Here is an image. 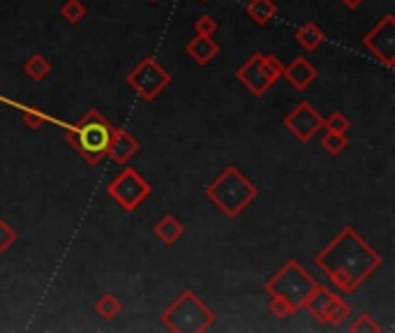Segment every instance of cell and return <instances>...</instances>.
Returning a JSON list of instances; mask_svg holds the SVG:
<instances>
[{"instance_id": "26", "label": "cell", "mask_w": 395, "mask_h": 333, "mask_svg": "<svg viewBox=\"0 0 395 333\" xmlns=\"http://www.w3.org/2000/svg\"><path fill=\"white\" fill-rule=\"evenodd\" d=\"M268 308H271V313L275 315L277 320H284V317H289V315H293V308L289 303H284L282 298H275V296H271V303H268Z\"/></svg>"}, {"instance_id": "12", "label": "cell", "mask_w": 395, "mask_h": 333, "mask_svg": "<svg viewBox=\"0 0 395 333\" xmlns=\"http://www.w3.org/2000/svg\"><path fill=\"white\" fill-rule=\"evenodd\" d=\"M139 141L134 139L128 130L123 128H114V135H111V144H109V160L125 166L134 155L139 153Z\"/></svg>"}, {"instance_id": "10", "label": "cell", "mask_w": 395, "mask_h": 333, "mask_svg": "<svg viewBox=\"0 0 395 333\" xmlns=\"http://www.w3.org/2000/svg\"><path fill=\"white\" fill-rule=\"evenodd\" d=\"M363 47L386 68H395V14H384L377 26L365 32Z\"/></svg>"}, {"instance_id": "24", "label": "cell", "mask_w": 395, "mask_h": 333, "mask_svg": "<svg viewBox=\"0 0 395 333\" xmlns=\"http://www.w3.org/2000/svg\"><path fill=\"white\" fill-rule=\"evenodd\" d=\"M16 238H19V234L12 224L7 220H0V253H7L16 243Z\"/></svg>"}, {"instance_id": "23", "label": "cell", "mask_w": 395, "mask_h": 333, "mask_svg": "<svg viewBox=\"0 0 395 333\" xmlns=\"http://www.w3.org/2000/svg\"><path fill=\"white\" fill-rule=\"evenodd\" d=\"M322 130H329V132H342V135H347L351 130V121L344 116L342 111H333L329 119H324Z\"/></svg>"}, {"instance_id": "5", "label": "cell", "mask_w": 395, "mask_h": 333, "mask_svg": "<svg viewBox=\"0 0 395 333\" xmlns=\"http://www.w3.org/2000/svg\"><path fill=\"white\" fill-rule=\"evenodd\" d=\"M317 285H319V280L305 269V266H300L298 260H289L280 271L273 273V276L266 280V294L282 298L284 303H289L293 308V313H298L305 308L308 298L312 296Z\"/></svg>"}, {"instance_id": "27", "label": "cell", "mask_w": 395, "mask_h": 333, "mask_svg": "<svg viewBox=\"0 0 395 333\" xmlns=\"http://www.w3.org/2000/svg\"><path fill=\"white\" fill-rule=\"evenodd\" d=\"M21 119H23V123H26L30 130H40L42 125H44V119H42V116H37V114H30V111L23 114Z\"/></svg>"}, {"instance_id": "6", "label": "cell", "mask_w": 395, "mask_h": 333, "mask_svg": "<svg viewBox=\"0 0 395 333\" xmlns=\"http://www.w3.org/2000/svg\"><path fill=\"white\" fill-rule=\"evenodd\" d=\"M282 72H284V65L280 63V58L273 54L257 52V54H252L243 65H238L236 79L255 97H262L282 79Z\"/></svg>"}, {"instance_id": "20", "label": "cell", "mask_w": 395, "mask_h": 333, "mask_svg": "<svg viewBox=\"0 0 395 333\" xmlns=\"http://www.w3.org/2000/svg\"><path fill=\"white\" fill-rule=\"evenodd\" d=\"M86 14H88V7L83 0H65V3L61 5V16L67 23H72V26L81 23L83 19H86Z\"/></svg>"}, {"instance_id": "1", "label": "cell", "mask_w": 395, "mask_h": 333, "mask_svg": "<svg viewBox=\"0 0 395 333\" xmlns=\"http://www.w3.org/2000/svg\"><path fill=\"white\" fill-rule=\"evenodd\" d=\"M384 264V257L358 234L354 227H344L331 243L315 255V266L344 294L356 291Z\"/></svg>"}, {"instance_id": "21", "label": "cell", "mask_w": 395, "mask_h": 333, "mask_svg": "<svg viewBox=\"0 0 395 333\" xmlns=\"http://www.w3.org/2000/svg\"><path fill=\"white\" fill-rule=\"evenodd\" d=\"M347 146H349V139H347V135H342V132L326 130V135L322 137V148L333 157H338L342 151H347Z\"/></svg>"}, {"instance_id": "22", "label": "cell", "mask_w": 395, "mask_h": 333, "mask_svg": "<svg viewBox=\"0 0 395 333\" xmlns=\"http://www.w3.org/2000/svg\"><path fill=\"white\" fill-rule=\"evenodd\" d=\"M349 331L351 333H382L384 327L379 322H375L372 317H370L367 313H363V315H358V317L349 324Z\"/></svg>"}, {"instance_id": "28", "label": "cell", "mask_w": 395, "mask_h": 333, "mask_svg": "<svg viewBox=\"0 0 395 333\" xmlns=\"http://www.w3.org/2000/svg\"><path fill=\"white\" fill-rule=\"evenodd\" d=\"M342 3H344V5H347V7H349V10H358V7H360V5H363V3H365V0H342Z\"/></svg>"}, {"instance_id": "14", "label": "cell", "mask_w": 395, "mask_h": 333, "mask_svg": "<svg viewBox=\"0 0 395 333\" xmlns=\"http://www.w3.org/2000/svg\"><path fill=\"white\" fill-rule=\"evenodd\" d=\"M185 54H188L197 65H208L215 61V56L220 54V44L213 40V35H195L185 44Z\"/></svg>"}, {"instance_id": "19", "label": "cell", "mask_w": 395, "mask_h": 333, "mask_svg": "<svg viewBox=\"0 0 395 333\" xmlns=\"http://www.w3.org/2000/svg\"><path fill=\"white\" fill-rule=\"evenodd\" d=\"M92 310H95L97 317L111 322L114 317H119V315H121L123 305H121V301H119V296L111 294V291H107V294L97 296V301H95V305H92Z\"/></svg>"}, {"instance_id": "30", "label": "cell", "mask_w": 395, "mask_h": 333, "mask_svg": "<svg viewBox=\"0 0 395 333\" xmlns=\"http://www.w3.org/2000/svg\"><path fill=\"white\" fill-rule=\"evenodd\" d=\"M204 3H208V0H204Z\"/></svg>"}, {"instance_id": "25", "label": "cell", "mask_w": 395, "mask_h": 333, "mask_svg": "<svg viewBox=\"0 0 395 333\" xmlns=\"http://www.w3.org/2000/svg\"><path fill=\"white\" fill-rule=\"evenodd\" d=\"M217 30V21L213 19L211 14H201L199 19L195 21V32L197 35H213Z\"/></svg>"}, {"instance_id": "4", "label": "cell", "mask_w": 395, "mask_h": 333, "mask_svg": "<svg viewBox=\"0 0 395 333\" xmlns=\"http://www.w3.org/2000/svg\"><path fill=\"white\" fill-rule=\"evenodd\" d=\"M159 320L169 331L176 333H204L217 322V315L211 305L204 303L195 289H183L159 315Z\"/></svg>"}, {"instance_id": "17", "label": "cell", "mask_w": 395, "mask_h": 333, "mask_svg": "<svg viewBox=\"0 0 395 333\" xmlns=\"http://www.w3.org/2000/svg\"><path fill=\"white\" fill-rule=\"evenodd\" d=\"M324 40H326L324 30L319 28L315 21H308L305 26H300L296 30V44L303 47L305 52H315V49H319L324 44Z\"/></svg>"}, {"instance_id": "16", "label": "cell", "mask_w": 395, "mask_h": 333, "mask_svg": "<svg viewBox=\"0 0 395 333\" xmlns=\"http://www.w3.org/2000/svg\"><path fill=\"white\" fill-rule=\"evenodd\" d=\"M243 10H245V14L255 23H259V26H264V23L273 21L277 16V5L273 3V0H250Z\"/></svg>"}, {"instance_id": "29", "label": "cell", "mask_w": 395, "mask_h": 333, "mask_svg": "<svg viewBox=\"0 0 395 333\" xmlns=\"http://www.w3.org/2000/svg\"><path fill=\"white\" fill-rule=\"evenodd\" d=\"M150 3H157V0H150Z\"/></svg>"}, {"instance_id": "2", "label": "cell", "mask_w": 395, "mask_h": 333, "mask_svg": "<svg viewBox=\"0 0 395 333\" xmlns=\"http://www.w3.org/2000/svg\"><path fill=\"white\" fill-rule=\"evenodd\" d=\"M204 195L208 202H213L220 208L226 218L233 220L259 197V190L236 164H229L220 176L204 190Z\"/></svg>"}, {"instance_id": "15", "label": "cell", "mask_w": 395, "mask_h": 333, "mask_svg": "<svg viewBox=\"0 0 395 333\" xmlns=\"http://www.w3.org/2000/svg\"><path fill=\"white\" fill-rule=\"evenodd\" d=\"M153 234L155 238L162 241L164 246H174V243H178V241L183 238L185 234V224L176 218V215L171 213H166L164 218H159L155 224H153Z\"/></svg>"}, {"instance_id": "7", "label": "cell", "mask_w": 395, "mask_h": 333, "mask_svg": "<svg viewBox=\"0 0 395 333\" xmlns=\"http://www.w3.org/2000/svg\"><path fill=\"white\" fill-rule=\"evenodd\" d=\"M150 193H153L150 183L141 176L137 169H132V166H125L107 188V195L111 197L125 213L137 211V208L150 197Z\"/></svg>"}, {"instance_id": "9", "label": "cell", "mask_w": 395, "mask_h": 333, "mask_svg": "<svg viewBox=\"0 0 395 333\" xmlns=\"http://www.w3.org/2000/svg\"><path fill=\"white\" fill-rule=\"evenodd\" d=\"M305 310H310V315H312L317 322L326 324V327H340V324L351 315L349 303L344 301L340 294H335V291H331L326 285H322V282H319L317 289L312 291V296L308 298Z\"/></svg>"}, {"instance_id": "3", "label": "cell", "mask_w": 395, "mask_h": 333, "mask_svg": "<svg viewBox=\"0 0 395 333\" xmlns=\"http://www.w3.org/2000/svg\"><path fill=\"white\" fill-rule=\"evenodd\" d=\"M114 125L99 109H88L83 119L65 132V139L88 164H99L109 155Z\"/></svg>"}, {"instance_id": "11", "label": "cell", "mask_w": 395, "mask_h": 333, "mask_svg": "<svg viewBox=\"0 0 395 333\" xmlns=\"http://www.w3.org/2000/svg\"><path fill=\"white\" fill-rule=\"evenodd\" d=\"M282 123L293 135V139L300 141V144H308V141H312L317 137V132H322L324 116L319 114L308 99H303V102H298L287 116H284Z\"/></svg>"}, {"instance_id": "13", "label": "cell", "mask_w": 395, "mask_h": 333, "mask_svg": "<svg viewBox=\"0 0 395 333\" xmlns=\"http://www.w3.org/2000/svg\"><path fill=\"white\" fill-rule=\"evenodd\" d=\"M282 77L287 79L296 90H308L317 81V68L308 61V58L298 56V58H293L287 68H284Z\"/></svg>"}, {"instance_id": "18", "label": "cell", "mask_w": 395, "mask_h": 333, "mask_svg": "<svg viewBox=\"0 0 395 333\" xmlns=\"http://www.w3.org/2000/svg\"><path fill=\"white\" fill-rule=\"evenodd\" d=\"M54 65L44 54H32L26 63H23V74L32 81H44L51 74Z\"/></svg>"}, {"instance_id": "8", "label": "cell", "mask_w": 395, "mask_h": 333, "mask_svg": "<svg viewBox=\"0 0 395 333\" xmlns=\"http://www.w3.org/2000/svg\"><path fill=\"white\" fill-rule=\"evenodd\" d=\"M128 86L137 93L141 99H146V102H153V99L162 93V90L171 83V74L166 72L162 65H159L155 58H144L137 68H132L128 72Z\"/></svg>"}]
</instances>
